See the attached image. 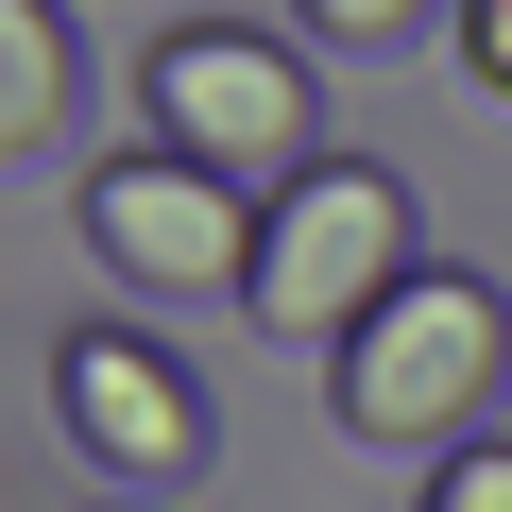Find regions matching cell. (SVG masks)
Listing matches in <instances>:
<instances>
[{
	"instance_id": "cell-1",
	"label": "cell",
	"mask_w": 512,
	"mask_h": 512,
	"mask_svg": "<svg viewBox=\"0 0 512 512\" xmlns=\"http://www.w3.org/2000/svg\"><path fill=\"white\" fill-rule=\"evenodd\" d=\"M495 393H512V291H495V274H461V256H427V274H410V291L325 359L342 444H393V461L478 444V427H495Z\"/></svg>"
},
{
	"instance_id": "cell-2",
	"label": "cell",
	"mask_w": 512,
	"mask_h": 512,
	"mask_svg": "<svg viewBox=\"0 0 512 512\" xmlns=\"http://www.w3.org/2000/svg\"><path fill=\"white\" fill-rule=\"evenodd\" d=\"M427 274V222H410V171L393 154H325V171H291L274 205H256V325L274 342H308V359H342L393 291Z\"/></svg>"
},
{
	"instance_id": "cell-3",
	"label": "cell",
	"mask_w": 512,
	"mask_h": 512,
	"mask_svg": "<svg viewBox=\"0 0 512 512\" xmlns=\"http://www.w3.org/2000/svg\"><path fill=\"white\" fill-rule=\"evenodd\" d=\"M137 103H154V154L222 171L239 205H274L291 171H325V103H308V69L256 35V18H171L137 52Z\"/></svg>"
},
{
	"instance_id": "cell-4",
	"label": "cell",
	"mask_w": 512,
	"mask_h": 512,
	"mask_svg": "<svg viewBox=\"0 0 512 512\" xmlns=\"http://www.w3.org/2000/svg\"><path fill=\"white\" fill-rule=\"evenodd\" d=\"M86 256L120 291H171V308H239L256 291V205L222 188V171H188V154H103L86 171Z\"/></svg>"
},
{
	"instance_id": "cell-5",
	"label": "cell",
	"mask_w": 512,
	"mask_h": 512,
	"mask_svg": "<svg viewBox=\"0 0 512 512\" xmlns=\"http://www.w3.org/2000/svg\"><path fill=\"white\" fill-rule=\"evenodd\" d=\"M52 410H69V444L103 461V478H205V376L171 359V342H137V325H69L52 342Z\"/></svg>"
},
{
	"instance_id": "cell-6",
	"label": "cell",
	"mask_w": 512,
	"mask_h": 512,
	"mask_svg": "<svg viewBox=\"0 0 512 512\" xmlns=\"http://www.w3.org/2000/svg\"><path fill=\"white\" fill-rule=\"evenodd\" d=\"M69 120H86V35H69V0H0V171L69 154Z\"/></svg>"
},
{
	"instance_id": "cell-7",
	"label": "cell",
	"mask_w": 512,
	"mask_h": 512,
	"mask_svg": "<svg viewBox=\"0 0 512 512\" xmlns=\"http://www.w3.org/2000/svg\"><path fill=\"white\" fill-rule=\"evenodd\" d=\"M410 512H512V427H478V444H444Z\"/></svg>"
},
{
	"instance_id": "cell-8",
	"label": "cell",
	"mask_w": 512,
	"mask_h": 512,
	"mask_svg": "<svg viewBox=\"0 0 512 512\" xmlns=\"http://www.w3.org/2000/svg\"><path fill=\"white\" fill-rule=\"evenodd\" d=\"M291 18H308L325 52H393V35H427V0H291Z\"/></svg>"
},
{
	"instance_id": "cell-9",
	"label": "cell",
	"mask_w": 512,
	"mask_h": 512,
	"mask_svg": "<svg viewBox=\"0 0 512 512\" xmlns=\"http://www.w3.org/2000/svg\"><path fill=\"white\" fill-rule=\"evenodd\" d=\"M461 86L512 103V0H461Z\"/></svg>"
},
{
	"instance_id": "cell-10",
	"label": "cell",
	"mask_w": 512,
	"mask_h": 512,
	"mask_svg": "<svg viewBox=\"0 0 512 512\" xmlns=\"http://www.w3.org/2000/svg\"><path fill=\"white\" fill-rule=\"evenodd\" d=\"M103 512H137V495H103Z\"/></svg>"
}]
</instances>
